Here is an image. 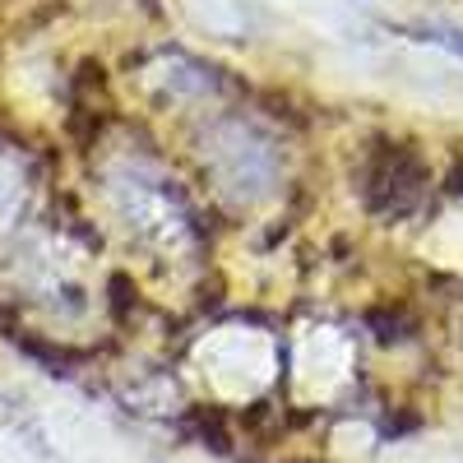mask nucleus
Segmentation results:
<instances>
[{
	"mask_svg": "<svg viewBox=\"0 0 463 463\" xmlns=\"http://www.w3.org/2000/svg\"><path fill=\"white\" fill-rule=\"evenodd\" d=\"M431 43H440V47H449L454 56H463V33H454V28H436Z\"/></svg>",
	"mask_w": 463,
	"mask_h": 463,
	"instance_id": "nucleus-3",
	"label": "nucleus"
},
{
	"mask_svg": "<svg viewBox=\"0 0 463 463\" xmlns=\"http://www.w3.org/2000/svg\"><path fill=\"white\" fill-rule=\"evenodd\" d=\"M357 185H362L366 213H375L384 222H399V218L417 213V204L427 200L431 167H427V158H421L412 144L380 139L375 148H366V163H362Z\"/></svg>",
	"mask_w": 463,
	"mask_h": 463,
	"instance_id": "nucleus-1",
	"label": "nucleus"
},
{
	"mask_svg": "<svg viewBox=\"0 0 463 463\" xmlns=\"http://www.w3.org/2000/svg\"><path fill=\"white\" fill-rule=\"evenodd\" d=\"M366 329L375 334V343L394 347V343H408L421 329V320L408 301H375V306H366Z\"/></svg>",
	"mask_w": 463,
	"mask_h": 463,
	"instance_id": "nucleus-2",
	"label": "nucleus"
},
{
	"mask_svg": "<svg viewBox=\"0 0 463 463\" xmlns=\"http://www.w3.org/2000/svg\"><path fill=\"white\" fill-rule=\"evenodd\" d=\"M445 190H449V195H463V158L454 163V172H449V181H445Z\"/></svg>",
	"mask_w": 463,
	"mask_h": 463,
	"instance_id": "nucleus-4",
	"label": "nucleus"
}]
</instances>
